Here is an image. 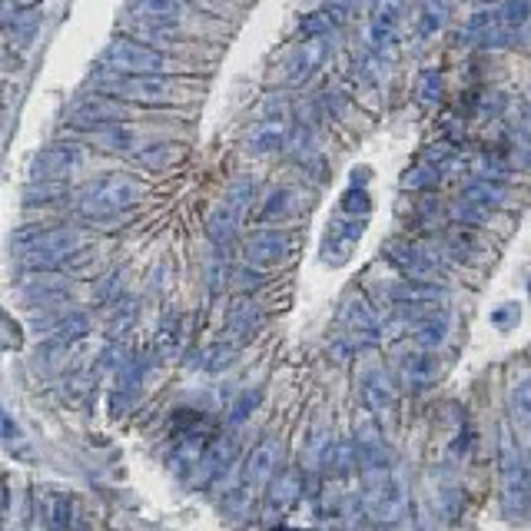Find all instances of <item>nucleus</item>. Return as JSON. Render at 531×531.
Listing matches in <instances>:
<instances>
[{
    "mask_svg": "<svg viewBox=\"0 0 531 531\" xmlns=\"http://www.w3.org/2000/svg\"><path fill=\"white\" fill-rule=\"evenodd\" d=\"M83 166H87V150L80 143H54V147H47L37 156L34 176L47 183H67L77 173H83Z\"/></svg>",
    "mask_w": 531,
    "mask_h": 531,
    "instance_id": "nucleus-10",
    "label": "nucleus"
},
{
    "mask_svg": "<svg viewBox=\"0 0 531 531\" xmlns=\"http://www.w3.org/2000/svg\"><path fill=\"white\" fill-rule=\"evenodd\" d=\"M133 17L143 24H166L186 30V20L196 17L190 0H130Z\"/></svg>",
    "mask_w": 531,
    "mask_h": 531,
    "instance_id": "nucleus-14",
    "label": "nucleus"
},
{
    "mask_svg": "<svg viewBox=\"0 0 531 531\" xmlns=\"http://www.w3.org/2000/svg\"><path fill=\"white\" fill-rule=\"evenodd\" d=\"M512 419L518 425H525V429H531V376L525 382H518L512 389Z\"/></svg>",
    "mask_w": 531,
    "mask_h": 531,
    "instance_id": "nucleus-35",
    "label": "nucleus"
},
{
    "mask_svg": "<svg viewBox=\"0 0 531 531\" xmlns=\"http://www.w3.org/2000/svg\"><path fill=\"white\" fill-rule=\"evenodd\" d=\"M528 293H531V279H528Z\"/></svg>",
    "mask_w": 531,
    "mask_h": 531,
    "instance_id": "nucleus-44",
    "label": "nucleus"
},
{
    "mask_svg": "<svg viewBox=\"0 0 531 531\" xmlns=\"http://www.w3.org/2000/svg\"><path fill=\"white\" fill-rule=\"evenodd\" d=\"M385 256H389V263L395 269H402L409 279L439 283V276H442L445 259L435 253L432 246H425V243H389V246H385Z\"/></svg>",
    "mask_w": 531,
    "mask_h": 531,
    "instance_id": "nucleus-9",
    "label": "nucleus"
},
{
    "mask_svg": "<svg viewBox=\"0 0 531 531\" xmlns=\"http://www.w3.org/2000/svg\"><path fill=\"white\" fill-rule=\"evenodd\" d=\"M329 60V37H316V40H306V44H299L293 54L286 57V83H293V87H299V83H306L319 74L322 67H326Z\"/></svg>",
    "mask_w": 531,
    "mask_h": 531,
    "instance_id": "nucleus-11",
    "label": "nucleus"
},
{
    "mask_svg": "<svg viewBox=\"0 0 531 531\" xmlns=\"http://www.w3.org/2000/svg\"><path fill=\"white\" fill-rule=\"evenodd\" d=\"M180 153L183 147H176V143L156 140V143H140V147L130 153V160L133 166H140V170H147V173H163L180 160Z\"/></svg>",
    "mask_w": 531,
    "mask_h": 531,
    "instance_id": "nucleus-22",
    "label": "nucleus"
},
{
    "mask_svg": "<svg viewBox=\"0 0 531 531\" xmlns=\"http://www.w3.org/2000/svg\"><path fill=\"white\" fill-rule=\"evenodd\" d=\"M332 452H336V445H332V432H329V425H312V432H309V442H306V465L309 468H319V465H326L332 462Z\"/></svg>",
    "mask_w": 531,
    "mask_h": 531,
    "instance_id": "nucleus-29",
    "label": "nucleus"
},
{
    "mask_svg": "<svg viewBox=\"0 0 531 531\" xmlns=\"http://www.w3.org/2000/svg\"><path fill=\"white\" fill-rule=\"evenodd\" d=\"M362 233H366V220H339L336 226H329L326 239H322V259L326 263H346L352 249L359 246Z\"/></svg>",
    "mask_w": 531,
    "mask_h": 531,
    "instance_id": "nucleus-15",
    "label": "nucleus"
},
{
    "mask_svg": "<svg viewBox=\"0 0 531 531\" xmlns=\"http://www.w3.org/2000/svg\"><path fill=\"white\" fill-rule=\"evenodd\" d=\"M445 336H449V316H445L442 309H432L425 312V316L415 322V342H419V349H439Z\"/></svg>",
    "mask_w": 531,
    "mask_h": 531,
    "instance_id": "nucleus-27",
    "label": "nucleus"
},
{
    "mask_svg": "<svg viewBox=\"0 0 531 531\" xmlns=\"http://www.w3.org/2000/svg\"><path fill=\"white\" fill-rule=\"evenodd\" d=\"M515 133H518V140H525V143H531V107H522V110H518V123H515Z\"/></svg>",
    "mask_w": 531,
    "mask_h": 531,
    "instance_id": "nucleus-40",
    "label": "nucleus"
},
{
    "mask_svg": "<svg viewBox=\"0 0 531 531\" xmlns=\"http://www.w3.org/2000/svg\"><path fill=\"white\" fill-rule=\"evenodd\" d=\"M279 455H283V445L279 439H266L259 442L253 452L246 458V485H266L269 478L276 475V465H279Z\"/></svg>",
    "mask_w": 531,
    "mask_h": 531,
    "instance_id": "nucleus-20",
    "label": "nucleus"
},
{
    "mask_svg": "<svg viewBox=\"0 0 531 531\" xmlns=\"http://www.w3.org/2000/svg\"><path fill=\"white\" fill-rule=\"evenodd\" d=\"M356 458L366 468H389V442L382 439V429L376 422H359L356 439H352Z\"/></svg>",
    "mask_w": 531,
    "mask_h": 531,
    "instance_id": "nucleus-17",
    "label": "nucleus"
},
{
    "mask_svg": "<svg viewBox=\"0 0 531 531\" xmlns=\"http://www.w3.org/2000/svg\"><path fill=\"white\" fill-rule=\"evenodd\" d=\"M458 200H468V203H475V206H485V210H498V206H505L508 200V190H505V183L502 180H472L465 186L462 193H458Z\"/></svg>",
    "mask_w": 531,
    "mask_h": 531,
    "instance_id": "nucleus-26",
    "label": "nucleus"
},
{
    "mask_svg": "<svg viewBox=\"0 0 531 531\" xmlns=\"http://www.w3.org/2000/svg\"><path fill=\"white\" fill-rule=\"evenodd\" d=\"M40 24H44V14H40L37 7H30V10H20V14L10 20L7 27H10V37H14L17 47H30V44H34Z\"/></svg>",
    "mask_w": 531,
    "mask_h": 531,
    "instance_id": "nucleus-31",
    "label": "nucleus"
},
{
    "mask_svg": "<svg viewBox=\"0 0 531 531\" xmlns=\"http://www.w3.org/2000/svg\"><path fill=\"white\" fill-rule=\"evenodd\" d=\"M445 27H449V4L445 0H419V7H415V37L432 40Z\"/></svg>",
    "mask_w": 531,
    "mask_h": 531,
    "instance_id": "nucleus-25",
    "label": "nucleus"
},
{
    "mask_svg": "<svg viewBox=\"0 0 531 531\" xmlns=\"http://www.w3.org/2000/svg\"><path fill=\"white\" fill-rule=\"evenodd\" d=\"M130 110L123 107L120 100L113 97H90V100H80L74 110H70V127H80L83 130H93V127H107V123H127Z\"/></svg>",
    "mask_w": 531,
    "mask_h": 531,
    "instance_id": "nucleus-12",
    "label": "nucleus"
},
{
    "mask_svg": "<svg viewBox=\"0 0 531 531\" xmlns=\"http://www.w3.org/2000/svg\"><path fill=\"white\" fill-rule=\"evenodd\" d=\"M528 107H531V87H528Z\"/></svg>",
    "mask_w": 531,
    "mask_h": 531,
    "instance_id": "nucleus-43",
    "label": "nucleus"
},
{
    "mask_svg": "<svg viewBox=\"0 0 531 531\" xmlns=\"http://www.w3.org/2000/svg\"><path fill=\"white\" fill-rule=\"evenodd\" d=\"M518 316H522V309H518L515 303H508V306H502V309H495L492 312V322H495V326L498 329H515L518 326Z\"/></svg>",
    "mask_w": 531,
    "mask_h": 531,
    "instance_id": "nucleus-39",
    "label": "nucleus"
},
{
    "mask_svg": "<svg viewBox=\"0 0 531 531\" xmlns=\"http://www.w3.org/2000/svg\"><path fill=\"white\" fill-rule=\"evenodd\" d=\"M93 87L103 97H113L120 103H133V107H173L176 100H183V90L170 74H113V70H100L93 74Z\"/></svg>",
    "mask_w": 531,
    "mask_h": 531,
    "instance_id": "nucleus-2",
    "label": "nucleus"
},
{
    "mask_svg": "<svg viewBox=\"0 0 531 531\" xmlns=\"http://www.w3.org/2000/svg\"><path fill=\"white\" fill-rule=\"evenodd\" d=\"M399 372L412 385H425L435 379V359L429 356V349H405L399 359Z\"/></svg>",
    "mask_w": 531,
    "mask_h": 531,
    "instance_id": "nucleus-28",
    "label": "nucleus"
},
{
    "mask_svg": "<svg viewBox=\"0 0 531 531\" xmlns=\"http://www.w3.org/2000/svg\"><path fill=\"white\" fill-rule=\"evenodd\" d=\"M239 220H243V216H236L233 210H229V206H216L213 210V216H210V239L216 246H229L236 239V233H239Z\"/></svg>",
    "mask_w": 531,
    "mask_h": 531,
    "instance_id": "nucleus-30",
    "label": "nucleus"
},
{
    "mask_svg": "<svg viewBox=\"0 0 531 531\" xmlns=\"http://www.w3.org/2000/svg\"><path fill=\"white\" fill-rule=\"evenodd\" d=\"M253 196H256V180L253 176H239V180H233L226 186V196H223V206H229L236 216H243L249 206H253Z\"/></svg>",
    "mask_w": 531,
    "mask_h": 531,
    "instance_id": "nucleus-32",
    "label": "nucleus"
},
{
    "mask_svg": "<svg viewBox=\"0 0 531 531\" xmlns=\"http://www.w3.org/2000/svg\"><path fill=\"white\" fill-rule=\"evenodd\" d=\"M382 336V319L379 312L372 309L369 299H349V306L342 309V339H346V356L356 349H369L376 346Z\"/></svg>",
    "mask_w": 531,
    "mask_h": 531,
    "instance_id": "nucleus-8",
    "label": "nucleus"
},
{
    "mask_svg": "<svg viewBox=\"0 0 531 531\" xmlns=\"http://www.w3.org/2000/svg\"><path fill=\"white\" fill-rule=\"evenodd\" d=\"M279 531H289V528H279Z\"/></svg>",
    "mask_w": 531,
    "mask_h": 531,
    "instance_id": "nucleus-45",
    "label": "nucleus"
},
{
    "mask_svg": "<svg viewBox=\"0 0 531 531\" xmlns=\"http://www.w3.org/2000/svg\"><path fill=\"white\" fill-rule=\"evenodd\" d=\"M100 64L103 70H113V74L143 77V74H170L173 57L160 47L143 44L137 37H113L103 47Z\"/></svg>",
    "mask_w": 531,
    "mask_h": 531,
    "instance_id": "nucleus-4",
    "label": "nucleus"
},
{
    "mask_svg": "<svg viewBox=\"0 0 531 531\" xmlns=\"http://www.w3.org/2000/svg\"><path fill=\"white\" fill-rule=\"evenodd\" d=\"M143 200V183L133 173H103L87 183L77 196V213L83 220H113Z\"/></svg>",
    "mask_w": 531,
    "mask_h": 531,
    "instance_id": "nucleus-3",
    "label": "nucleus"
},
{
    "mask_svg": "<svg viewBox=\"0 0 531 531\" xmlns=\"http://www.w3.org/2000/svg\"><path fill=\"white\" fill-rule=\"evenodd\" d=\"M243 399H246L243 405H236V412H233V422H243L246 415L256 409V405H259V392H249V395H243Z\"/></svg>",
    "mask_w": 531,
    "mask_h": 531,
    "instance_id": "nucleus-41",
    "label": "nucleus"
},
{
    "mask_svg": "<svg viewBox=\"0 0 531 531\" xmlns=\"http://www.w3.org/2000/svg\"><path fill=\"white\" fill-rule=\"evenodd\" d=\"M399 24H402V0H376V7H372V17H369V47L376 50V54H385V50L395 47V40H399Z\"/></svg>",
    "mask_w": 531,
    "mask_h": 531,
    "instance_id": "nucleus-13",
    "label": "nucleus"
},
{
    "mask_svg": "<svg viewBox=\"0 0 531 531\" xmlns=\"http://www.w3.org/2000/svg\"><path fill=\"white\" fill-rule=\"evenodd\" d=\"M419 100L429 103V107L442 100V77L435 74V70H429V74L419 77Z\"/></svg>",
    "mask_w": 531,
    "mask_h": 531,
    "instance_id": "nucleus-36",
    "label": "nucleus"
},
{
    "mask_svg": "<svg viewBox=\"0 0 531 531\" xmlns=\"http://www.w3.org/2000/svg\"><path fill=\"white\" fill-rule=\"evenodd\" d=\"M249 147L256 153H283L289 147V120L286 117H263L246 133Z\"/></svg>",
    "mask_w": 531,
    "mask_h": 531,
    "instance_id": "nucleus-18",
    "label": "nucleus"
},
{
    "mask_svg": "<svg viewBox=\"0 0 531 531\" xmlns=\"http://www.w3.org/2000/svg\"><path fill=\"white\" fill-rule=\"evenodd\" d=\"M359 395L369 412H389L399 399V389H395V379L385 369H369L359 382Z\"/></svg>",
    "mask_w": 531,
    "mask_h": 531,
    "instance_id": "nucleus-16",
    "label": "nucleus"
},
{
    "mask_svg": "<svg viewBox=\"0 0 531 531\" xmlns=\"http://www.w3.org/2000/svg\"><path fill=\"white\" fill-rule=\"evenodd\" d=\"M303 488H306V478L303 472H296V468H286V472H279L269 478V488H266V498L273 508H289L296 505L299 498H303Z\"/></svg>",
    "mask_w": 531,
    "mask_h": 531,
    "instance_id": "nucleus-24",
    "label": "nucleus"
},
{
    "mask_svg": "<svg viewBox=\"0 0 531 531\" xmlns=\"http://www.w3.org/2000/svg\"><path fill=\"white\" fill-rule=\"evenodd\" d=\"M296 213H299V193L293 190V186H276V190H269L266 200L259 203V220L269 226L293 220Z\"/></svg>",
    "mask_w": 531,
    "mask_h": 531,
    "instance_id": "nucleus-23",
    "label": "nucleus"
},
{
    "mask_svg": "<svg viewBox=\"0 0 531 531\" xmlns=\"http://www.w3.org/2000/svg\"><path fill=\"white\" fill-rule=\"evenodd\" d=\"M512 30H505L498 10H482L465 24V37L472 40L475 47H502Z\"/></svg>",
    "mask_w": 531,
    "mask_h": 531,
    "instance_id": "nucleus-21",
    "label": "nucleus"
},
{
    "mask_svg": "<svg viewBox=\"0 0 531 531\" xmlns=\"http://www.w3.org/2000/svg\"><path fill=\"white\" fill-rule=\"evenodd\" d=\"M498 475H502V505L512 515L528 512V505H531L528 462L522 458V452H518V445L508 432H502V439H498Z\"/></svg>",
    "mask_w": 531,
    "mask_h": 531,
    "instance_id": "nucleus-5",
    "label": "nucleus"
},
{
    "mask_svg": "<svg viewBox=\"0 0 531 531\" xmlns=\"http://www.w3.org/2000/svg\"><path fill=\"white\" fill-rule=\"evenodd\" d=\"M362 508L372 522L392 525L405 512V492L402 482L389 468H366V482H362Z\"/></svg>",
    "mask_w": 531,
    "mask_h": 531,
    "instance_id": "nucleus-6",
    "label": "nucleus"
},
{
    "mask_svg": "<svg viewBox=\"0 0 531 531\" xmlns=\"http://www.w3.org/2000/svg\"><path fill=\"white\" fill-rule=\"evenodd\" d=\"M236 326H246V332H253L259 326V309L249 303V299H243V303H239L236 312H233V329Z\"/></svg>",
    "mask_w": 531,
    "mask_h": 531,
    "instance_id": "nucleus-38",
    "label": "nucleus"
},
{
    "mask_svg": "<svg viewBox=\"0 0 531 531\" xmlns=\"http://www.w3.org/2000/svg\"><path fill=\"white\" fill-rule=\"evenodd\" d=\"M83 137H87L93 147H100V150H107V153H133V150L140 147L137 130L127 127V123H107V127L83 130Z\"/></svg>",
    "mask_w": 531,
    "mask_h": 531,
    "instance_id": "nucleus-19",
    "label": "nucleus"
},
{
    "mask_svg": "<svg viewBox=\"0 0 531 531\" xmlns=\"http://www.w3.org/2000/svg\"><path fill=\"white\" fill-rule=\"evenodd\" d=\"M372 213V196L366 186H349L346 196H342V216L346 220H366Z\"/></svg>",
    "mask_w": 531,
    "mask_h": 531,
    "instance_id": "nucleus-34",
    "label": "nucleus"
},
{
    "mask_svg": "<svg viewBox=\"0 0 531 531\" xmlns=\"http://www.w3.org/2000/svg\"><path fill=\"white\" fill-rule=\"evenodd\" d=\"M289 253H293V236H289L286 229H279V226L256 229V233H249L246 243H243L246 266L249 269H259V273L283 266L286 259H289Z\"/></svg>",
    "mask_w": 531,
    "mask_h": 531,
    "instance_id": "nucleus-7",
    "label": "nucleus"
},
{
    "mask_svg": "<svg viewBox=\"0 0 531 531\" xmlns=\"http://www.w3.org/2000/svg\"><path fill=\"white\" fill-rule=\"evenodd\" d=\"M442 176H445L442 166H435L429 160H419L409 173H405L402 183L409 186V190H435V186L442 183Z\"/></svg>",
    "mask_w": 531,
    "mask_h": 531,
    "instance_id": "nucleus-33",
    "label": "nucleus"
},
{
    "mask_svg": "<svg viewBox=\"0 0 531 531\" xmlns=\"http://www.w3.org/2000/svg\"><path fill=\"white\" fill-rule=\"evenodd\" d=\"M83 243H87V233L80 226H70V223L37 226L14 239V256L34 269H54L60 263H67L77 249H83Z\"/></svg>",
    "mask_w": 531,
    "mask_h": 531,
    "instance_id": "nucleus-1",
    "label": "nucleus"
},
{
    "mask_svg": "<svg viewBox=\"0 0 531 531\" xmlns=\"http://www.w3.org/2000/svg\"><path fill=\"white\" fill-rule=\"evenodd\" d=\"M44 289V293H57V289H64L67 286V279L64 276H57V273H30L27 276V283L24 289Z\"/></svg>",
    "mask_w": 531,
    "mask_h": 531,
    "instance_id": "nucleus-37",
    "label": "nucleus"
},
{
    "mask_svg": "<svg viewBox=\"0 0 531 531\" xmlns=\"http://www.w3.org/2000/svg\"><path fill=\"white\" fill-rule=\"evenodd\" d=\"M20 4H24V7H27V4H34V0H20Z\"/></svg>",
    "mask_w": 531,
    "mask_h": 531,
    "instance_id": "nucleus-42",
    "label": "nucleus"
}]
</instances>
